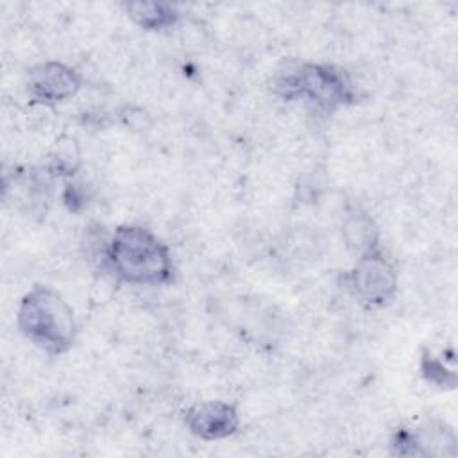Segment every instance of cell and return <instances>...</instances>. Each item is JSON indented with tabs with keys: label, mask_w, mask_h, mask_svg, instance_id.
Wrapping results in <instances>:
<instances>
[{
	"label": "cell",
	"mask_w": 458,
	"mask_h": 458,
	"mask_svg": "<svg viewBox=\"0 0 458 458\" xmlns=\"http://www.w3.org/2000/svg\"><path fill=\"white\" fill-rule=\"evenodd\" d=\"M345 283L354 299L370 308L386 306L397 293L399 274L388 256L374 247L358 254L345 276Z\"/></svg>",
	"instance_id": "cell-4"
},
{
	"label": "cell",
	"mask_w": 458,
	"mask_h": 458,
	"mask_svg": "<svg viewBox=\"0 0 458 458\" xmlns=\"http://www.w3.org/2000/svg\"><path fill=\"white\" fill-rule=\"evenodd\" d=\"M344 240L345 245L361 254L365 250H370L377 245V227L367 215H351L344 222Z\"/></svg>",
	"instance_id": "cell-8"
},
{
	"label": "cell",
	"mask_w": 458,
	"mask_h": 458,
	"mask_svg": "<svg viewBox=\"0 0 458 458\" xmlns=\"http://www.w3.org/2000/svg\"><path fill=\"white\" fill-rule=\"evenodd\" d=\"M420 370H422V376L433 383V385H438V386H449L453 388L454 386V381H456V376L453 370H449L444 361L437 356H433L431 352H424L422 354V363H420Z\"/></svg>",
	"instance_id": "cell-10"
},
{
	"label": "cell",
	"mask_w": 458,
	"mask_h": 458,
	"mask_svg": "<svg viewBox=\"0 0 458 458\" xmlns=\"http://www.w3.org/2000/svg\"><path fill=\"white\" fill-rule=\"evenodd\" d=\"M186 429L199 440L218 442L238 433L242 419L229 401L208 399L191 404L182 415Z\"/></svg>",
	"instance_id": "cell-6"
},
{
	"label": "cell",
	"mask_w": 458,
	"mask_h": 458,
	"mask_svg": "<svg viewBox=\"0 0 458 458\" xmlns=\"http://www.w3.org/2000/svg\"><path fill=\"white\" fill-rule=\"evenodd\" d=\"M20 333L47 354L57 356L72 349L77 338V320L70 302L48 284H34L16 310Z\"/></svg>",
	"instance_id": "cell-2"
},
{
	"label": "cell",
	"mask_w": 458,
	"mask_h": 458,
	"mask_svg": "<svg viewBox=\"0 0 458 458\" xmlns=\"http://www.w3.org/2000/svg\"><path fill=\"white\" fill-rule=\"evenodd\" d=\"M129 18L145 30H163L181 20L177 5L163 2H132L125 5Z\"/></svg>",
	"instance_id": "cell-7"
},
{
	"label": "cell",
	"mask_w": 458,
	"mask_h": 458,
	"mask_svg": "<svg viewBox=\"0 0 458 458\" xmlns=\"http://www.w3.org/2000/svg\"><path fill=\"white\" fill-rule=\"evenodd\" d=\"M276 91L284 100L302 98L326 113H335L356 100V89L347 73L320 63H302L277 73Z\"/></svg>",
	"instance_id": "cell-3"
},
{
	"label": "cell",
	"mask_w": 458,
	"mask_h": 458,
	"mask_svg": "<svg viewBox=\"0 0 458 458\" xmlns=\"http://www.w3.org/2000/svg\"><path fill=\"white\" fill-rule=\"evenodd\" d=\"M102 258L106 268L120 283L163 286L174 277V259L168 245L143 225H118L107 238Z\"/></svg>",
	"instance_id": "cell-1"
},
{
	"label": "cell",
	"mask_w": 458,
	"mask_h": 458,
	"mask_svg": "<svg viewBox=\"0 0 458 458\" xmlns=\"http://www.w3.org/2000/svg\"><path fill=\"white\" fill-rule=\"evenodd\" d=\"M25 86L32 104L54 107L81 91L82 75L63 61H43L29 70Z\"/></svg>",
	"instance_id": "cell-5"
},
{
	"label": "cell",
	"mask_w": 458,
	"mask_h": 458,
	"mask_svg": "<svg viewBox=\"0 0 458 458\" xmlns=\"http://www.w3.org/2000/svg\"><path fill=\"white\" fill-rule=\"evenodd\" d=\"M81 166V148L73 138H61L48 161V174L54 177H73Z\"/></svg>",
	"instance_id": "cell-9"
}]
</instances>
